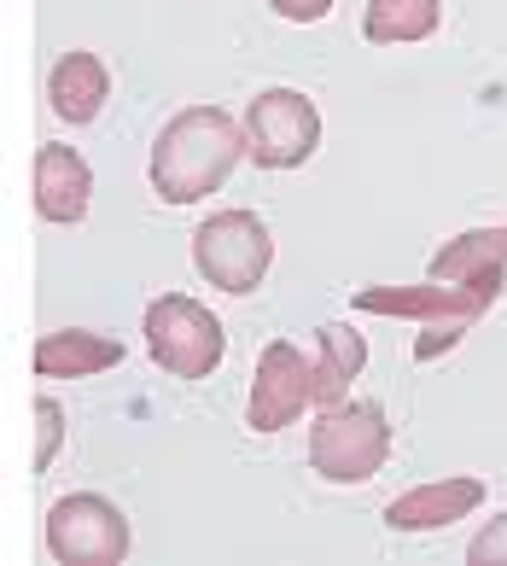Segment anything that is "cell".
Returning <instances> with one entry per match:
<instances>
[{"label": "cell", "mask_w": 507, "mask_h": 566, "mask_svg": "<svg viewBox=\"0 0 507 566\" xmlns=\"http://www.w3.org/2000/svg\"><path fill=\"white\" fill-rule=\"evenodd\" d=\"M443 24V0H368L362 35L373 48H414V41L437 35Z\"/></svg>", "instance_id": "obj_15"}, {"label": "cell", "mask_w": 507, "mask_h": 566, "mask_svg": "<svg viewBox=\"0 0 507 566\" xmlns=\"http://www.w3.org/2000/svg\"><path fill=\"white\" fill-rule=\"evenodd\" d=\"M391 461V415L373 397H345V403L321 409L309 427V468L327 485H368V479Z\"/></svg>", "instance_id": "obj_2"}, {"label": "cell", "mask_w": 507, "mask_h": 566, "mask_svg": "<svg viewBox=\"0 0 507 566\" xmlns=\"http://www.w3.org/2000/svg\"><path fill=\"white\" fill-rule=\"evenodd\" d=\"M368 368V339L345 322H327L315 327V409H332L345 403L350 380H362Z\"/></svg>", "instance_id": "obj_13"}, {"label": "cell", "mask_w": 507, "mask_h": 566, "mask_svg": "<svg viewBox=\"0 0 507 566\" xmlns=\"http://www.w3.org/2000/svg\"><path fill=\"white\" fill-rule=\"evenodd\" d=\"M105 99H112V71H105L99 53L76 48V53H65V59L47 71V106H53V117L94 123V117L105 112Z\"/></svg>", "instance_id": "obj_11"}, {"label": "cell", "mask_w": 507, "mask_h": 566, "mask_svg": "<svg viewBox=\"0 0 507 566\" xmlns=\"http://www.w3.org/2000/svg\"><path fill=\"white\" fill-rule=\"evenodd\" d=\"M461 333H467V322H432V327L414 339V363H432V356L455 350V345H461Z\"/></svg>", "instance_id": "obj_18"}, {"label": "cell", "mask_w": 507, "mask_h": 566, "mask_svg": "<svg viewBox=\"0 0 507 566\" xmlns=\"http://www.w3.org/2000/svg\"><path fill=\"white\" fill-rule=\"evenodd\" d=\"M123 363V345L105 339V333L88 327H59L35 339V374L41 380H88V374H105Z\"/></svg>", "instance_id": "obj_12"}, {"label": "cell", "mask_w": 507, "mask_h": 566, "mask_svg": "<svg viewBox=\"0 0 507 566\" xmlns=\"http://www.w3.org/2000/svg\"><path fill=\"white\" fill-rule=\"evenodd\" d=\"M59 444H65V409H59L53 397H35V455H30V468L47 473Z\"/></svg>", "instance_id": "obj_16"}, {"label": "cell", "mask_w": 507, "mask_h": 566, "mask_svg": "<svg viewBox=\"0 0 507 566\" xmlns=\"http://www.w3.org/2000/svg\"><path fill=\"white\" fill-rule=\"evenodd\" d=\"M496 269H507V228H467V234L432 251V281L450 286H473Z\"/></svg>", "instance_id": "obj_14"}, {"label": "cell", "mask_w": 507, "mask_h": 566, "mask_svg": "<svg viewBox=\"0 0 507 566\" xmlns=\"http://www.w3.org/2000/svg\"><path fill=\"white\" fill-rule=\"evenodd\" d=\"M473 509H484V479L450 473V479H432V485H414L403 496H391L385 526L391 532H443V526H455V520H467Z\"/></svg>", "instance_id": "obj_9"}, {"label": "cell", "mask_w": 507, "mask_h": 566, "mask_svg": "<svg viewBox=\"0 0 507 566\" xmlns=\"http://www.w3.org/2000/svg\"><path fill=\"white\" fill-rule=\"evenodd\" d=\"M94 199V170L76 146H41L35 153V217L76 228Z\"/></svg>", "instance_id": "obj_10"}, {"label": "cell", "mask_w": 507, "mask_h": 566, "mask_svg": "<svg viewBox=\"0 0 507 566\" xmlns=\"http://www.w3.org/2000/svg\"><path fill=\"white\" fill-rule=\"evenodd\" d=\"M245 158V129L222 106H187L158 129L152 140V193L163 205H199L204 193L234 176Z\"/></svg>", "instance_id": "obj_1"}, {"label": "cell", "mask_w": 507, "mask_h": 566, "mask_svg": "<svg viewBox=\"0 0 507 566\" xmlns=\"http://www.w3.org/2000/svg\"><path fill=\"white\" fill-rule=\"evenodd\" d=\"M304 409H315V356H304L292 339H268L257 368H251L245 427L251 432H286Z\"/></svg>", "instance_id": "obj_7"}, {"label": "cell", "mask_w": 507, "mask_h": 566, "mask_svg": "<svg viewBox=\"0 0 507 566\" xmlns=\"http://www.w3.org/2000/svg\"><path fill=\"white\" fill-rule=\"evenodd\" d=\"M467 560L473 566H507V509L496 520H484V532L467 543Z\"/></svg>", "instance_id": "obj_17"}, {"label": "cell", "mask_w": 507, "mask_h": 566, "mask_svg": "<svg viewBox=\"0 0 507 566\" xmlns=\"http://www.w3.org/2000/svg\"><path fill=\"white\" fill-rule=\"evenodd\" d=\"M268 263H274V234L257 211H216L199 222L193 269L204 275V286L228 292V298H245V292L263 286Z\"/></svg>", "instance_id": "obj_4"}, {"label": "cell", "mask_w": 507, "mask_h": 566, "mask_svg": "<svg viewBox=\"0 0 507 566\" xmlns=\"http://www.w3.org/2000/svg\"><path fill=\"white\" fill-rule=\"evenodd\" d=\"M245 158L257 170H304L321 146V112L298 88H263L245 106Z\"/></svg>", "instance_id": "obj_6"}, {"label": "cell", "mask_w": 507, "mask_h": 566, "mask_svg": "<svg viewBox=\"0 0 507 566\" xmlns=\"http://www.w3.org/2000/svg\"><path fill=\"white\" fill-rule=\"evenodd\" d=\"M140 333H146L152 363L169 374V380H204V374H216L222 356H228L222 322L210 316L199 298H187V292H163V298L146 304Z\"/></svg>", "instance_id": "obj_3"}, {"label": "cell", "mask_w": 507, "mask_h": 566, "mask_svg": "<svg viewBox=\"0 0 507 566\" xmlns=\"http://www.w3.org/2000/svg\"><path fill=\"white\" fill-rule=\"evenodd\" d=\"M41 543H47V555L65 560V566H123L135 549V532H129V514H123L117 502H105L94 491H76V496H59L47 509Z\"/></svg>", "instance_id": "obj_5"}, {"label": "cell", "mask_w": 507, "mask_h": 566, "mask_svg": "<svg viewBox=\"0 0 507 566\" xmlns=\"http://www.w3.org/2000/svg\"><path fill=\"white\" fill-rule=\"evenodd\" d=\"M350 304L362 310V316H403V322H420V327H432V322H467L473 327L496 298L478 286L426 281V286H362Z\"/></svg>", "instance_id": "obj_8"}, {"label": "cell", "mask_w": 507, "mask_h": 566, "mask_svg": "<svg viewBox=\"0 0 507 566\" xmlns=\"http://www.w3.org/2000/svg\"><path fill=\"white\" fill-rule=\"evenodd\" d=\"M281 18H292V24H321V18L332 12V0H268Z\"/></svg>", "instance_id": "obj_19"}]
</instances>
